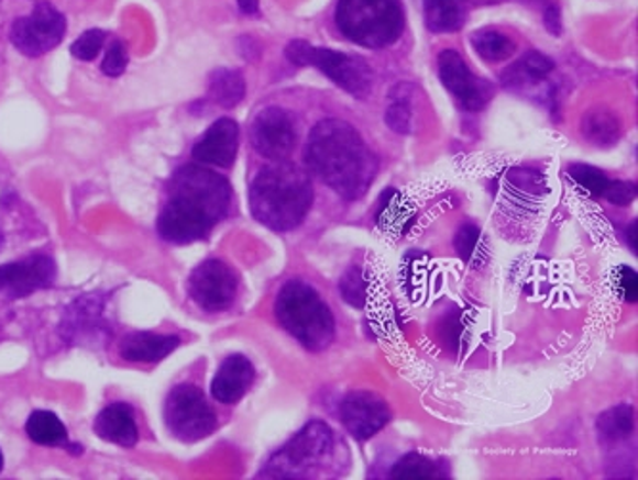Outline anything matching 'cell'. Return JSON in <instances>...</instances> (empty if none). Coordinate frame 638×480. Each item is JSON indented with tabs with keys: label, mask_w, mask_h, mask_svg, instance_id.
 Returning <instances> with one entry per match:
<instances>
[{
	"label": "cell",
	"mask_w": 638,
	"mask_h": 480,
	"mask_svg": "<svg viewBox=\"0 0 638 480\" xmlns=\"http://www.w3.org/2000/svg\"><path fill=\"white\" fill-rule=\"evenodd\" d=\"M286 58L296 66L317 67L351 97L366 98L374 87L371 66L359 56L319 48L307 41H292L290 45L286 46Z\"/></svg>",
	"instance_id": "obj_7"
},
{
	"label": "cell",
	"mask_w": 638,
	"mask_h": 480,
	"mask_svg": "<svg viewBox=\"0 0 638 480\" xmlns=\"http://www.w3.org/2000/svg\"><path fill=\"white\" fill-rule=\"evenodd\" d=\"M598 435L606 440V443H619L629 438L635 428V412L631 406L622 404V406L609 408L604 414L598 415L596 422Z\"/></svg>",
	"instance_id": "obj_25"
},
{
	"label": "cell",
	"mask_w": 638,
	"mask_h": 480,
	"mask_svg": "<svg viewBox=\"0 0 638 480\" xmlns=\"http://www.w3.org/2000/svg\"><path fill=\"white\" fill-rule=\"evenodd\" d=\"M472 46L487 62H505L516 53L513 38L497 30H480L472 35Z\"/></svg>",
	"instance_id": "obj_26"
},
{
	"label": "cell",
	"mask_w": 638,
	"mask_h": 480,
	"mask_svg": "<svg viewBox=\"0 0 638 480\" xmlns=\"http://www.w3.org/2000/svg\"><path fill=\"white\" fill-rule=\"evenodd\" d=\"M28 436L35 444L41 446H59L67 443V428L64 423L59 422L58 415L45 410H37L30 415L25 423Z\"/></svg>",
	"instance_id": "obj_23"
},
{
	"label": "cell",
	"mask_w": 638,
	"mask_h": 480,
	"mask_svg": "<svg viewBox=\"0 0 638 480\" xmlns=\"http://www.w3.org/2000/svg\"><path fill=\"white\" fill-rule=\"evenodd\" d=\"M343 425L359 440H369L389 423L386 400L372 391H353L340 406Z\"/></svg>",
	"instance_id": "obj_13"
},
{
	"label": "cell",
	"mask_w": 638,
	"mask_h": 480,
	"mask_svg": "<svg viewBox=\"0 0 638 480\" xmlns=\"http://www.w3.org/2000/svg\"><path fill=\"white\" fill-rule=\"evenodd\" d=\"M312 203L311 178L294 163L275 161L260 170L250 188L252 213L275 232H288L304 222Z\"/></svg>",
	"instance_id": "obj_3"
},
{
	"label": "cell",
	"mask_w": 638,
	"mask_h": 480,
	"mask_svg": "<svg viewBox=\"0 0 638 480\" xmlns=\"http://www.w3.org/2000/svg\"><path fill=\"white\" fill-rule=\"evenodd\" d=\"M554 69V62L541 53H527L524 58L508 67L503 74V85L508 89H524L544 81Z\"/></svg>",
	"instance_id": "obj_19"
},
{
	"label": "cell",
	"mask_w": 638,
	"mask_h": 480,
	"mask_svg": "<svg viewBox=\"0 0 638 480\" xmlns=\"http://www.w3.org/2000/svg\"><path fill=\"white\" fill-rule=\"evenodd\" d=\"M95 433L106 443L131 448L139 440V427L134 422L133 410L123 402L110 404L98 414Z\"/></svg>",
	"instance_id": "obj_18"
},
{
	"label": "cell",
	"mask_w": 638,
	"mask_h": 480,
	"mask_svg": "<svg viewBox=\"0 0 638 480\" xmlns=\"http://www.w3.org/2000/svg\"><path fill=\"white\" fill-rule=\"evenodd\" d=\"M245 94L244 77L237 69H217L209 79V98L224 110L242 102Z\"/></svg>",
	"instance_id": "obj_22"
},
{
	"label": "cell",
	"mask_w": 638,
	"mask_h": 480,
	"mask_svg": "<svg viewBox=\"0 0 638 480\" xmlns=\"http://www.w3.org/2000/svg\"><path fill=\"white\" fill-rule=\"evenodd\" d=\"M66 18L53 4L43 2L31 14L18 18L10 30V41L20 53L38 58L51 53L66 35Z\"/></svg>",
	"instance_id": "obj_9"
},
{
	"label": "cell",
	"mask_w": 638,
	"mask_h": 480,
	"mask_svg": "<svg viewBox=\"0 0 638 480\" xmlns=\"http://www.w3.org/2000/svg\"><path fill=\"white\" fill-rule=\"evenodd\" d=\"M464 0H424V18L431 33H454L466 23Z\"/></svg>",
	"instance_id": "obj_20"
},
{
	"label": "cell",
	"mask_w": 638,
	"mask_h": 480,
	"mask_svg": "<svg viewBox=\"0 0 638 480\" xmlns=\"http://www.w3.org/2000/svg\"><path fill=\"white\" fill-rule=\"evenodd\" d=\"M2 467H4V458H2V451H0V471H2Z\"/></svg>",
	"instance_id": "obj_37"
},
{
	"label": "cell",
	"mask_w": 638,
	"mask_h": 480,
	"mask_svg": "<svg viewBox=\"0 0 638 480\" xmlns=\"http://www.w3.org/2000/svg\"><path fill=\"white\" fill-rule=\"evenodd\" d=\"M54 280L56 265L45 255H35L0 267V293L8 299H22L38 289L51 288Z\"/></svg>",
	"instance_id": "obj_14"
},
{
	"label": "cell",
	"mask_w": 638,
	"mask_h": 480,
	"mask_svg": "<svg viewBox=\"0 0 638 480\" xmlns=\"http://www.w3.org/2000/svg\"><path fill=\"white\" fill-rule=\"evenodd\" d=\"M570 177L578 182V185L586 190V192L594 196V198H598V196H604L606 192V188L609 185V178L602 172L601 169H596V167H591V165H583V163H578V165H572L570 169Z\"/></svg>",
	"instance_id": "obj_27"
},
{
	"label": "cell",
	"mask_w": 638,
	"mask_h": 480,
	"mask_svg": "<svg viewBox=\"0 0 638 480\" xmlns=\"http://www.w3.org/2000/svg\"><path fill=\"white\" fill-rule=\"evenodd\" d=\"M336 25L342 35L364 48H386L405 30L399 0H338Z\"/></svg>",
	"instance_id": "obj_5"
},
{
	"label": "cell",
	"mask_w": 638,
	"mask_h": 480,
	"mask_svg": "<svg viewBox=\"0 0 638 480\" xmlns=\"http://www.w3.org/2000/svg\"><path fill=\"white\" fill-rule=\"evenodd\" d=\"M250 141L260 156L283 161L288 159L296 148V123L290 111L278 105H271L261 110L253 119L250 129Z\"/></svg>",
	"instance_id": "obj_11"
},
{
	"label": "cell",
	"mask_w": 638,
	"mask_h": 480,
	"mask_svg": "<svg viewBox=\"0 0 638 480\" xmlns=\"http://www.w3.org/2000/svg\"><path fill=\"white\" fill-rule=\"evenodd\" d=\"M439 79L466 110L480 111L493 98L487 81L475 77L457 51H443L438 58Z\"/></svg>",
	"instance_id": "obj_12"
},
{
	"label": "cell",
	"mask_w": 638,
	"mask_h": 480,
	"mask_svg": "<svg viewBox=\"0 0 638 480\" xmlns=\"http://www.w3.org/2000/svg\"><path fill=\"white\" fill-rule=\"evenodd\" d=\"M446 461L431 459L418 451L403 456L394 466V479H443L447 477Z\"/></svg>",
	"instance_id": "obj_24"
},
{
	"label": "cell",
	"mask_w": 638,
	"mask_h": 480,
	"mask_svg": "<svg viewBox=\"0 0 638 480\" xmlns=\"http://www.w3.org/2000/svg\"><path fill=\"white\" fill-rule=\"evenodd\" d=\"M544 25H547V30L552 35H560L562 33V15H560V8L552 7L547 8V12H544Z\"/></svg>",
	"instance_id": "obj_35"
},
{
	"label": "cell",
	"mask_w": 638,
	"mask_h": 480,
	"mask_svg": "<svg viewBox=\"0 0 638 480\" xmlns=\"http://www.w3.org/2000/svg\"><path fill=\"white\" fill-rule=\"evenodd\" d=\"M637 272L629 267L619 268L616 286L627 303H635L638 295Z\"/></svg>",
	"instance_id": "obj_34"
},
{
	"label": "cell",
	"mask_w": 638,
	"mask_h": 480,
	"mask_svg": "<svg viewBox=\"0 0 638 480\" xmlns=\"http://www.w3.org/2000/svg\"><path fill=\"white\" fill-rule=\"evenodd\" d=\"M240 129L237 121L223 118L209 126L200 141L196 142L193 157L204 165L229 169L237 161Z\"/></svg>",
	"instance_id": "obj_15"
},
{
	"label": "cell",
	"mask_w": 638,
	"mask_h": 480,
	"mask_svg": "<svg viewBox=\"0 0 638 480\" xmlns=\"http://www.w3.org/2000/svg\"><path fill=\"white\" fill-rule=\"evenodd\" d=\"M336 454L334 431L327 423L311 422L271 458L265 477L309 479L324 473Z\"/></svg>",
	"instance_id": "obj_6"
},
{
	"label": "cell",
	"mask_w": 638,
	"mask_h": 480,
	"mask_svg": "<svg viewBox=\"0 0 638 480\" xmlns=\"http://www.w3.org/2000/svg\"><path fill=\"white\" fill-rule=\"evenodd\" d=\"M581 133L594 146L609 148L619 141L622 125L616 113H612L606 108H593L581 119Z\"/></svg>",
	"instance_id": "obj_21"
},
{
	"label": "cell",
	"mask_w": 638,
	"mask_h": 480,
	"mask_svg": "<svg viewBox=\"0 0 638 480\" xmlns=\"http://www.w3.org/2000/svg\"><path fill=\"white\" fill-rule=\"evenodd\" d=\"M180 345L175 335H157V333H129L119 343V355L127 362L154 364L162 362Z\"/></svg>",
	"instance_id": "obj_17"
},
{
	"label": "cell",
	"mask_w": 638,
	"mask_h": 480,
	"mask_svg": "<svg viewBox=\"0 0 638 480\" xmlns=\"http://www.w3.org/2000/svg\"><path fill=\"white\" fill-rule=\"evenodd\" d=\"M106 33L100 30H89L82 33L81 37L75 41L72 45V54L75 58L81 59V62H90V59L97 58L102 46H105Z\"/></svg>",
	"instance_id": "obj_30"
},
{
	"label": "cell",
	"mask_w": 638,
	"mask_h": 480,
	"mask_svg": "<svg viewBox=\"0 0 638 480\" xmlns=\"http://www.w3.org/2000/svg\"><path fill=\"white\" fill-rule=\"evenodd\" d=\"M276 319L307 350L320 353L334 341V316L319 293L305 281L292 280L276 299Z\"/></svg>",
	"instance_id": "obj_4"
},
{
	"label": "cell",
	"mask_w": 638,
	"mask_h": 480,
	"mask_svg": "<svg viewBox=\"0 0 638 480\" xmlns=\"http://www.w3.org/2000/svg\"><path fill=\"white\" fill-rule=\"evenodd\" d=\"M604 198L609 203H614V205L625 208V205H629L637 198V186L631 185V182H612L609 180L608 188L604 192Z\"/></svg>",
	"instance_id": "obj_33"
},
{
	"label": "cell",
	"mask_w": 638,
	"mask_h": 480,
	"mask_svg": "<svg viewBox=\"0 0 638 480\" xmlns=\"http://www.w3.org/2000/svg\"><path fill=\"white\" fill-rule=\"evenodd\" d=\"M237 291V274L223 260H206L188 278V295L204 311H227L234 303Z\"/></svg>",
	"instance_id": "obj_10"
},
{
	"label": "cell",
	"mask_w": 638,
	"mask_h": 480,
	"mask_svg": "<svg viewBox=\"0 0 638 480\" xmlns=\"http://www.w3.org/2000/svg\"><path fill=\"white\" fill-rule=\"evenodd\" d=\"M480 237H482V230L474 226V224H464L454 237V249L459 253L464 263H470L474 259L477 245H480Z\"/></svg>",
	"instance_id": "obj_31"
},
{
	"label": "cell",
	"mask_w": 638,
	"mask_h": 480,
	"mask_svg": "<svg viewBox=\"0 0 638 480\" xmlns=\"http://www.w3.org/2000/svg\"><path fill=\"white\" fill-rule=\"evenodd\" d=\"M238 7L244 14H260V0H238Z\"/></svg>",
	"instance_id": "obj_36"
},
{
	"label": "cell",
	"mask_w": 638,
	"mask_h": 480,
	"mask_svg": "<svg viewBox=\"0 0 638 480\" xmlns=\"http://www.w3.org/2000/svg\"><path fill=\"white\" fill-rule=\"evenodd\" d=\"M340 291H342L345 303L355 306V309H363L366 299H369V291H366V281H364L361 268L351 267L348 272L343 274Z\"/></svg>",
	"instance_id": "obj_28"
},
{
	"label": "cell",
	"mask_w": 638,
	"mask_h": 480,
	"mask_svg": "<svg viewBox=\"0 0 638 480\" xmlns=\"http://www.w3.org/2000/svg\"><path fill=\"white\" fill-rule=\"evenodd\" d=\"M127 64H129V54H127L125 43L119 38H113L108 46L105 62H102V71L108 77H119V75L125 74Z\"/></svg>",
	"instance_id": "obj_32"
},
{
	"label": "cell",
	"mask_w": 638,
	"mask_h": 480,
	"mask_svg": "<svg viewBox=\"0 0 638 480\" xmlns=\"http://www.w3.org/2000/svg\"><path fill=\"white\" fill-rule=\"evenodd\" d=\"M165 423L183 443H196L217 428V415L196 384H177L165 402Z\"/></svg>",
	"instance_id": "obj_8"
},
{
	"label": "cell",
	"mask_w": 638,
	"mask_h": 480,
	"mask_svg": "<svg viewBox=\"0 0 638 480\" xmlns=\"http://www.w3.org/2000/svg\"><path fill=\"white\" fill-rule=\"evenodd\" d=\"M305 163L312 175L349 201L361 200L378 172V159L363 136L342 119H324L312 129Z\"/></svg>",
	"instance_id": "obj_2"
},
{
	"label": "cell",
	"mask_w": 638,
	"mask_h": 480,
	"mask_svg": "<svg viewBox=\"0 0 638 480\" xmlns=\"http://www.w3.org/2000/svg\"><path fill=\"white\" fill-rule=\"evenodd\" d=\"M392 105L386 111V125L397 134H408L413 129V110L407 94H392Z\"/></svg>",
	"instance_id": "obj_29"
},
{
	"label": "cell",
	"mask_w": 638,
	"mask_h": 480,
	"mask_svg": "<svg viewBox=\"0 0 638 480\" xmlns=\"http://www.w3.org/2000/svg\"><path fill=\"white\" fill-rule=\"evenodd\" d=\"M0 242H2V236H0Z\"/></svg>",
	"instance_id": "obj_38"
},
{
	"label": "cell",
	"mask_w": 638,
	"mask_h": 480,
	"mask_svg": "<svg viewBox=\"0 0 638 480\" xmlns=\"http://www.w3.org/2000/svg\"><path fill=\"white\" fill-rule=\"evenodd\" d=\"M253 379H255V368L245 356H229L224 358L213 377L211 394L221 404H237L238 400L244 399L245 392L250 391Z\"/></svg>",
	"instance_id": "obj_16"
},
{
	"label": "cell",
	"mask_w": 638,
	"mask_h": 480,
	"mask_svg": "<svg viewBox=\"0 0 638 480\" xmlns=\"http://www.w3.org/2000/svg\"><path fill=\"white\" fill-rule=\"evenodd\" d=\"M229 180L213 170L186 165L175 172L157 232L169 244L185 245L208 236L231 208Z\"/></svg>",
	"instance_id": "obj_1"
}]
</instances>
